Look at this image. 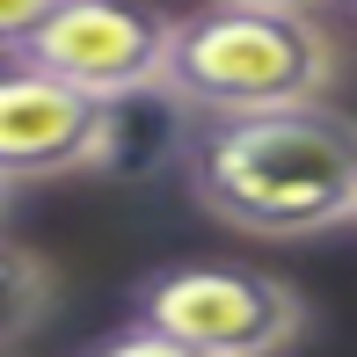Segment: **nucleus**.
<instances>
[{
  "label": "nucleus",
  "mask_w": 357,
  "mask_h": 357,
  "mask_svg": "<svg viewBox=\"0 0 357 357\" xmlns=\"http://www.w3.org/2000/svg\"><path fill=\"white\" fill-rule=\"evenodd\" d=\"M197 212L255 241H321L357 226V117L284 102L248 117H197L183 146Z\"/></svg>",
  "instance_id": "1"
},
{
  "label": "nucleus",
  "mask_w": 357,
  "mask_h": 357,
  "mask_svg": "<svg viewBox=\"0 0 357 357\" xmlns=\"http://www.w3.org/2000/svg\"><path fill=\"white\" fill-rule=\"evenodd\" d=\"M335 88V37L321 15L284 8H212L197 0L175 15L160 95L190 117H248L284 102H328Z\"/></svg>",
  "instance_id": "2"
},
{
  "label": "nucleus",
  "mask_w": 357,
  "mask_h": 357,
  "mask_svg": "<svg viewBox=\"0 0 357 357\" xmlns=\"http://www.w3.org/2000/svg\"><path fill=\"white\" fill-rule=\"evenodd\" d=\"M132 314L212 357H278L306 328L299 291L241 263H168L132 291Z\"/></svg>",
  "instance_id": "3"
},
{
  "label": "nucleus",
  "mask_w": 357,
  "mask_h": 357,
  "mask_svg": "<svg viewBox=\"0 0 357 357\" xmlns=\"http://www.w3.org/2000/svg\"><path fill=\"white\" fill-rule=\"evenodd\" d=\"M117 160V102L66 88L59 73L8 59L0 66V183H59Z\"/></svg>",
  "instance_id": "4"
},
{
  "label": "nucleus",
  "mask_w": 357,
  "mask_h": 357,
  "mask_svg": "<svg viewBox=\"0 0 357 357\" xmlns=\"http://www.w3.org/2000/svg\"><path fill=\"white\" fill-rule=\"evenodd\" d=\"M168 37L175 15L153 0H66L22 59L95 102H132V95H160Z\"/></svg>",
  "instance_id": "5"
},
{
  "label": "nucleus",
  "mask_w": 357,
  "mask_h": 357,
  "mask_svg": "<svg viewBox=\"0 0 357 357\" xmlns=\"http://www.w3.org/2000/svg\"><path fill=\"white\" fill-rule=\"evenodd\" d=\"M44 306H52V270H44L22 241L0 234V350L22 343V335L44 321Z\"/></svg>",
  "instance_id": "6"
},
{
  "label": "nucleus",
  "mask_w": 357,
  "mask_h": 357,
  "mask_svg": "<svg viewBox=\"0 0 357 357\" xmlns=\"http://www.w3.org/2000/svg\"><path fill=\"white\" fill-rule=\"evenodd\" d=\"M88 357H212V350H197V343H183V335H168V328H153V321L132 314L124 328H109Z\"/></svg>",
  "instance_id": "7"
},
{
  "label": "nucleus",
  "mask_w": 357,
  "mask_h": 357,
  "mask_svg": "<svg viewBox=\"0 0 357 357\" xmlns=\"http://www.w3.org/2000/svg\"><path fill=\"white\" fill-rule=\"evenodd\" d=\"M59 8H66V0H0V59H22Z\"/></svg>",
  "instance_id": "8"
},
{
  "label": "nucleus",
  "mask_w": 357,
  "mask_h": 357,
  "mask_svg": "<svg viewBox=\"0 0 357 357\" xmlns=\"http://www.w3.org/2000/svg\"><path fill=\"white\" fill-rule=\"evenodd\" d=\"M212 8H284V15H321L335 0H212Z\"/></svg>",
  "instance_id": "9"
},
{
  "label": "nucleus",
  "mask_w": 357,
  "mask_h": 357,
  "mask_svg": "<svg viewBox=\"0 0 357 357\" xmlns=\"http://www.w3.org/2000/svg\"><path fill=\"white\" fill-rule=\"evenodd\" d=\"M8 197H15V190H8V183H0V219H8Z\"/></svg>",
  "instance_id": "10"
},
{
  "label": "nucleus",
  "mask_w": 357,
  "mask_h": 357,
  "mask_svg": "<svg viewBox=\"0 0 357 357\" xmlns=\"http://www.w3.org/2000/svg\"><path fill=\"white\" fill-rule=\"evenodd\" d=\"M343 8H350V15H357V0H343Z\"/></svg>",
  "instance_id": "11"
},
{
  "label": "nucleus",
  "mask_w": 357,
  "mask_h": 357,
  "mask_svg": "<svg viewBox=\"0 0 357 357\" xmlns=\"http://www.w3.org/2000/svg\"><path fill=\"white\" fill-rule=\"evenodd\" d=\"M0 357H8V350H0Z\"/></svg>",
  "instance_id": "12"
}]
</instances>
